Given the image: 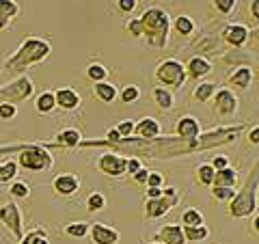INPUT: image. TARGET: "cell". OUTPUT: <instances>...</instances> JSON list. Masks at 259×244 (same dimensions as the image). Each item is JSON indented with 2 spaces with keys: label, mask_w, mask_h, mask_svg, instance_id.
Masks as SVG:
<instances>
[{
  "label": "cell",
  "mask_w": 259,
  "mask_h": 244,
  "mask_svg": "<svg viewBox=\"0 0 259 244\" xmlns=\"http://www.w3.org/2000/svg\"><path fill=\"white\" fill-rule=\"evenodd\" d=\"M80 141H82V134H80L76 128H67V130H63V132H59L54 145L56 147H78Z\"/></svg>",
  "instance_id": "ffe728a7"
},
{
  "label": "cell",
  "mask_w": 259,
  "mask_h": 244,
  "mask_svg": "<svg viewBox=\"0 0 259 244\" xmlns=\"http://www.w3.org/2000/svg\"><path fill=\"white\" fill-rule=\"evenodd\" d=\"M134 126H136V124H134L132 119H125V121H121V124L117 126V132L123 136V138H125V136H132V134H134Z\"/></svg>",
  "instance_id": "b9f144b4"
},
{
  "label": "cell",
  "mask_w": 259,
  "mask_h": 244,
  "mask_svg": "<svg viewBox=\"0 0 259 244\" xmlns=\"http://www.w3.org/2000/svg\"><path fill=\"white\" fill-rule=\"evenodd\" d=\"M89 229H91V225L84 223V221H78V223H69V225H65V233H67L69 238H84V235L89 233Z\"/></svg>",
  "instance_id": "83f0119b"
},
{
  "label": "cell",
  "mask_w": 259,
  "mask_h": 244,
  "mask_svg": "<svg viewBox=\"0 0 259 244\" xmlns=\"http://www.w3.org/2000/svg\"><path fill=\"white\" fill-rule=\"evenodd\" d=\"M50 56V44L46 39H37V37H28L18 50L13 52V56L5 61V67L13 71V74H22L26 71L30 65L41 63Z\"/></svg>",
  "instance_id": "6da1fadb"
},
{
  "label": "cell",
  "mask_w": 259,
  "mask_h": 244,
  "mask_svg": "<svg viewBox=\"0 0 259 244\" xmlns=\"http://www.w3.org/2000/svg\"><path fill=\"white\" fill-rule=\"evenodd\" d=\"M143 167V162H141V158H136V156H132V158H127V173L130 175H134L136 171H139Z\"/></svg>",
  "instance_id": "f6af8a7d"
},
{
  "label": "cell",
  "mask_w": 259,
  "mask_h": 244,
  "mask_svg": "<svg viewBox=\"0 0 259 244\" xmlns=\"http://www.w3.org/2000/svg\"><path fill=\"white\" fill-rule=\"evenodd\" d=\"M52 186H54V190L59 192L61 197H69V194H74L80 188V180L76 175H71V173H65V175H56Z\"/></svg>",
  "instance_id": "4fadbf2b"
},
{
  "label": "cell",
  "mask_w": 259,
  "mask_h": 244,
  "mask_svg": "<svg viewBox=\"0 0 259 244\" xmlns=\"http://www.w3.org/2000/svg\"><path fill=\"white\" fill-rule=\"evenodd\" d=\"M35 108L37 112H41V115H48V112H52L56 108V97L52 91H44L41 95L37 97V102H35Z\"/></svg>",
  "instance_id": "484cf974"
},
{
  "label": "cell",
  "mask_w": 259,
  "mask_h": 244,
  "mask_svg": "<svg viewBox=\"0 0 259 244\" xmlns=\"http://www.w3.org/2000/svg\"><path fill=\"white\" fill-rule=\"evenodd\" d=\"M35 91V87H32V80L28 76H22L18 80H13V83L0 87V104L7 102V104H20L24 100H28Z\"/></svg>",
  "instance_id": "8992f818"
},
{
  "label": "cell",
  "mask_w": 259,
  "mask_h": 244,
  "mask_svg": "<svg viewBox=\"0 0 259 244\" xmlns=\"http://www.w3.org/2000/svg\"><path fill=\"white\" fill-rule=\"evenodd\" d=\"M238 7V0H214V9L221 13V15H229L236 11Z\"/></svg>",
  "instance_id": "74e56055"
},
{
  "label": "cell",
  "mask_w": 259,
  "mask_h": 244,
  "mask_svg": "<svg viewBox=\"0 0 259 244\" xmlns=\"http://www.w3.org/2000/svg\"><path fill=\"white\" fill-rule=\"evenodd\" d=\"M216 93V85L214 83H201L197 89H194V100H199V102H209L214 97Z\"/></svg>",
  "instance_id": "4316f807"
},
{
  "label": "cell",
  "mask_w": 259,
  "mask_h": 244,
  "mask_svg": "<svg viewBox=\"0 0 259 244\" xmlns=\"http://www.w3.org/2000/svg\"><path fill=\"white\" fill-rule=\"evenodd\" d=\"M141 26H143V37H147V44L151 48H166L168 44V30H171V15L160 7H149L147 11L141 15Z\"/></svg>",
  "instance_id": "7a4b0ae2"
},
{
  "label": "cell",
  "mask_w": 259,
  "mask_h": 244,
  "mask_svg": "<svg viewBox=\"0 0 259 244\" xmlns=\"http://www.w3.org/2000/svg\"><path fill=\"white\" fill-rule=\"evenodd\" d=\"M184 235L188 242H203L209 235V229L205 225H184Z\"/></svg>",
  "instance_id": "d4e9b609"
},
{
  "label": "cell",
  "mask_w": 259,
  "mask_h": 244,
  "mask_svg": "<svg viewBox=\"0 0 259 244\" xmlns=\"http://www.w3.org/2000/svg\"><path fill=\"white\" fill-rule=\"evenodd\" d=\"M250 15L259 20V0H250Z\"/></svg>",
  "instance_id": "f907efd6"
},
{
  "label": "cell",
  "mask_w": 259,
  "mask_h": 244,
  "mask_svg": "<svg viewBox=\"0 0 259 244\" xmlns=\"http://www.w3.org/2000/svg\"><path fill=\"white\" fill-rule=\"evenodd\" d=\"M209 71H212V63H209L205 56H192V59L188 61V65H186V74H188L190 78H194V80L207 76Z\"/></svg>",
  "instance_id": "e0dca14e"
},
{
  "label": "cell",
  "mask_w": 259,
  "mask_h": 244,
  "mask_svg": "<svg viewBox=\"0 0 259 244\" xmlns=\"http://www.w3.org/2000/svg\"><path fill=\"white\" fill-rule=\"evenodd\" d=\"M89 233H91V240L95 244H117L119 242V231L115 227H108L104 223H93Z\"/></svg>",
  "instance_id": "30bf717a"
},
{
  "label": "cell",
  "mask_w": 259,
  "mask_h": 244,
  "mask_svg": "<svg viewBox=\"0 0 259 244\" xmlns=\"http://www.w3.org/2000/svg\"><path fill=\"white\" fill-rule=\"evenodd\" d=\"M250 83H253V69L250 67H238L233 74L229 76V85L236 87V89H248Z\"/></svg>",
  "instance_id": "d6986e66"
},
{
  "label": "cell",
  "mask_w": 259,
  "mask_h": 244,
  "mask_svg": "<svg viewBox=\"0 0 259 244\" xmlns=\"http://www.w3.org/2000/svg\"><path fill=\"white\" fill-rule=\"evenodd\" d=\"M186 78H188V74H186V65H182L177 59H166L156 67V80L166 89L184 87Z\"/></svg>",
  "instance_id": "277c9868"
},
{
  "label": "cell",
  "mask_w": 259,
  "mask_h": 244,
  "mask_svg": "<svg viewBox=\"0 0 259 244\" xmlns=\"http://www.w3.org/2000/svg\"><path fill=\"white\" fill-rule=\"evenodd\" d=\"M125 28H127V32L132 37H143V26H141V20L139 18H132L127 24H125Z\"/></svg>",
  "instance_id": "60d3db41"
},
{
  "label": "cell",
  "mask_w": 259,
  "mask_h": 244,
  "mask_svg": "<svg viewBox=\"0 0 259 244\" xmlns=\"http://www.w3.org/2000/svg\"><path fill=\"white\" fill-rule=\"evenodd\" d=\"M54 97H56V106L63 108V110H76L80 104H82L80 95L74 91V89H69V87L59 89V91L54 93Z\"/></svg>",
  "instance_id": "5bb4252c"
},
{
  "label": "cell",
  "mask_w": 259,
  "mask_h": 244,
  "mask_svg": "<svg viewBox=\"0 0 259 244\" xmlns=\"http://www.w3.org/2000/svg\"><path fill=\"white\" fill-rule=\"evenodd\" d=\"M158 238L162 240V244H188L182 225H164L158 231Z\"/></svg>",
  "instance_id": "2e32d148"
},
{
  "label": "cell",
  "mask_w": 259,
  "mask_h": 244,
  "mask_svg": "<svg viewBox=\"0 0 259 244\" xmlns=\"http://www.w3.org/2000/svg\"><path fill=\"white\" fill-rule=\"evenodd\" d=\"M212 194H214V199L216 201H231L233 199V194H236V188H229V186H212Z\"/></svg>",
  "instance_id": "d6a6232c"
},
{
  "label": "cell",
  "mask_w": 259,
  "mask_h": 244,
  "mask_svg": "<svg viewBox=\"0 0 259 244\" xmlns=\"http://www.w3.org/2000/svg\"><path fill=\"white\" fill-rule=\"evenodd\" d=\"M15 173H18V162H5V165H0V182H9L15 177Z\"/></svg>",
  "instance_id": "d590c367"
},
{
  "label": "cell",
  "mask_w": 259,
  "mask_h": 244,
  "mask_svg": "<svg viewBox=\"0 0 259 244\" xmlns=\"http://www.w3.org/2000/svg\"><path fill=\"white\" fill-rule=\"evenodd\" d=\"M87 76L93 80V83H102V80H106V76H108V69L104 67L102 63H91L87 67Z\"/></svg>",
  "instance_id": "4dcf8cb0"
},
{
  "label": "cell",
  "mask_w": 259,
  "mask_h": 244,
  "mask_svg": "<svg viewBox=\"0 0 259 244\" xmlns=\"http://www.w3.org/2000/svg\"><path fill=\"white\" fill-rule=\"evenodd\" d=\"M0 221L15 238L22 240V212L15 203H7V206L0 208Z\"/></svg>",
  "instance_id": "ba28073f"
},
{
  "label": "cell",
  "mask_w": 259,
  "mask_h": 244,
  "mask_svg": "<svg viewBox=\"0 0 259 244\" xmlns=\"http://www.w3.org/2000/svg\"><path fill=\"white\" fill-rule=\"evenodd\" d=\"M18 165L28 169V171H46V169L52 167V156H50V151H48L46 145L41 147V145L32 143V145H26V147L20 151Z\"/></svg>",
  "instance_id": "5b68a950"
},
{
  "label": "cell",
  "mask_w": 259,
  "mask_h": 244,
  "mask_svg": "<svg viewBox=\"0 0 259 244\" xmlns=\"http://www.w3.org/2000/svg\"><path fill=\"white\" fill-rule=\"evenodd\" d=\"M236 184H238V171L231 167H225L221 171H216L212 186H229V188H236Z\"/></svg>",
  "instance_id": "44dd1931"
},
{
  "label": "cell",
  "mask_w": 259,
  "mask_h": 244,
  "mask_svg": "<svg viewBox=\"0 0 259 244\" xmlns=\"http://www.w3.org/2000/svg\"><path fill=\"white\" fill-rule=\"evenodd\" d=\"M20 244H50L46 238V231L41 229H32L30 233H26V238H22Z\"/></svg>",
  "instance_id": "8d00e7d4"
},
{
  "label": "cell",
  "mask_w": 259,
  "mask_h": 244,
  "mask_svg": "<svg viewBox=\"0 0 259 244\" xmlns=\"http://www.w3.org/2000/svg\"><path fill=\"white\" fill-rule=\"evenodd\" d=\"M95 95H97V100L104 102V104H112L117 100V87L115 85H110L106 83V80H102V83H95Z\"/></svg>",
  "instance_id": "603a6c76"
},
{
  "label": "cell",
  "mask_w": 259,
  "mask_h": 244,
  "mask_svg": "<svg viewBox=\"0 0 259 244\" xmlns=\"http://www.w3.org/2000/svg\"><path fill=\"white\" fill-rule=\"evenodd\" d=\"M162 184H164L162 173H158V171H149V177H147V184L145 186H158V188H162Z\"/></svg>",
  "instance_id": "7bdbcfd3"
},
{
  "label": "cell",
  "mask_w": 259,
  "mask_h": 244,
  "mask_svg": "<svg viewBox=\"0 0 259 244\" xmlns=\"http://www.w3.org/2000/svg\"><path fill=\"white\" fill-rule=\"evenodd\" d=\"M214 175H216V169L212 165H199L197 167V180H199V184L212 186L214 184Z\"/></svg>",
  "instance_id": "f1b7e54d"
},
{
  "label": "cell",
  "mask_w": 259,
  "mask_h": 244,
  "mask_svg": "<svg viewBox=\"0 0 259 244\" xmlns=\"http://www.w3.org/2000/svg\"><path fill=\"white\" fill-rule=\"evenodd\" d=\"M182 223L184 225H203V214L199 212V210H194V208H188L186 212L182 214Z\"/></svg>",
  "instance_id": "e575fe53"
},
{
  "label": "cell",
  "mask_w": 259,
  "mask_h": 244,
  "mask_svg": "<svg viewBox=\"0 0 259 244\" xmlns=\"http://www.w3.org/2000/svg\"><path fill=\"white\" fill-rule=\"evenodd\" d=\"M119 97H121V102L123 104H134L141 97V89L136 85H127V87H123V91H121Z\"/></svg>",
  "instance_id": "836d02e7"
},
{
  "label": "cell",
  "mask_w": 259,
  "mask_h": 244,
  "mask_svg": "<svg viewBox=\"0 0 259 244\" xmlns=\"http://www.w3.org/2000/svg\"><path fill=\"white\" fill-rule=\"evenodd\" d=\"M153 244H162V242H153Z\"/></svg>",
  "instance_id": "db71d44e"
},
{
  "label": "cell",
  "mask_w": 259,
  "mask_h": 244,
  "mask_svg": "<svg viewBox=\"0 0 259 244\" xmlns=\"http://www.w3.org/2000/svg\"><path fill=\"white\" fill-rule=\"evenodd\" d=\"M212 167H214L216 171H221V169H225V167H229V160H227V156H214Z\"/></svg>",
  "instance_id": "7dc6e473"
},
{
  "label": "cell",
  "mask_w": 259,
  "mask_h": 244,
  "mask_svg": "<svg viewBox=\"0 0 259 244\" xmlns=\"http://www.w3.org/2000/svg\"><path fill=\"white\" fill-rule=\"evenodd\" d=\"M201 134V126H199V121L190 117V115H186L182 119H177V136L180 138H188V141H194Z\"/></svg>",
  "instance_id": "9a60e30c"
},
{
  "label": "cell",
  "mask_w": 259,
  "mask_h": 244,
  "mask_svg": "<svg viewBox=\"0 0 259 244\" xmlns=\"http://www.w3.org/2000/svg\"><path fill=\"white\" fill-rule=\"evenodd\" d=\"M20 7L15 0H0V28L9 26V22L18 15Z\"/></svg>",
  "instance_id": "cb8c5ba5"
},
{
  "label": "cell",
  "mask_w": 259,
  "mask_h": 244,
  "mask_svg": "<svg viewBox=\"0 0 259 244\" xmlns=\"http://www.w3.org/2000/svg\"><path fill=\"white\" fill-rule=\"evenodd\" d=\"M175 30L180 32V35H184V37H188V35H192L194 32V22H192V18L190 15H180V18H175Z\"/></svg>",
  "instance_id": "f546056e"
},
{
  "label": "cell",
  "mask_w": 259,
  "mask_h": 244,
  "mask_svg": "<svg viewBox=\"0 0 259 244\" xmlns=\"http://www.w3.org/2000/svg\"><path fill=\"white\" fill-rule=\"evenodd\" d=\"M250 37H257V39H259V28H255V30H250Z\"/></svg>",
  "instance_id": "f5cc1de1"
},
{
  "label": "cell",
  "mask_w": 259,
  "mask_h": 244,
  "mask_svg": "<svg viewBox=\"0 0 259 244\" xmlns=\"http://www.w3.org/2000/svg\"><path fill=\"white\" fill-rule=\"evenodd\" d=\"M175 199H168V197H158V199H147V208H145V214H147V218H160L171 212V208L175 206Z\"/></svg>",
  "instance_id": "7c38bea8"
},
{
  "label": "cell",
  "mask_w": 259,
  "mask_h": 244,
  "mask_svg": "<svg viewBox=\"0 0 259 244\" xmlns=\"http://www.w3.org/2000/svg\"><path fill=\"white\" fill-rule=\"evenodd\" d=\"M11 194L13 197H18V199H26L28 194H30V188H28V184H24V182H15L13 186H11Z\"/></svg>",
  "instance_id": "f35d334b"
},
{
  "label": "cell",
  "mask_w": 259,
  "mask_h": 244,
  "mask_svg": "<svg viewBox=\"0 0 259 244\" xmlns=\"http://www.w3.org/2000/svg\"><path fill=\"white\" fill-rule=\"evenodd\" d=\"M136 5H139V0H117L119 11H123V13H132L136 9Z\"/></svg>",
  "instance_id": "ee69618b"
},
{
  "label": "cell",
  "mask_w": 259,
  "mask_h": 244,
  "mask_svg": "<svg viewBox=\"0 0 259 244\" xmlns=\"http://www.w3.org/2000/svg\"><path fill=\"white\" fill-rule=\"evenodd\" d=\"M223 37H225V42L233 46V48H242L246 42H248V37H250V30L244 26V24H229L225 30H223Z\"/></svg>",
  "instance_id": "8fae6325"
},
{
  "label": "cell",
  "mask_w": 259,
  "mask_h": 244,
  "mask_svg": "<svg viewBox=\"0 0 259 244\" xmlns=\"http://www.w3.org/2000/svg\"><path fill=\"white\" fill-rule=\"evenodd\" d=\"M214 102H216V110L223 117H233L238 112V97L233 95L229 89H218L214 93Z\"/></svg>",
  "instance_id": "9c48e42d"
},
{
  "label": "cell",
  "mask_w": 259,
  "mask_h": 244,
  "mask_svg": "<svg viewBox=\"0 0 259 244\" xmlns=\"http://www.w3.org/2000/svg\"><path fill=\"white\" fill-rule=\"evenodd\" d=\"M248 141H250V145H259V126H255L248 132Z\"/></svg>",
  "instance_id": "681fc988"
},
{
  "label": "cell",
  "mask_w": 259,
  "mask_h": 244,
  "mask_svg": "<svg viewBox=\"0 0 259 244\" xmlns=\"http://www.w3.org/2000/svg\"><path fill=\"white\" fill-rule=\"evenodd\" d=\"M160 132H162L160 124H158V119H153V117H145L134 126V134L141 138H156V136H160Z\"/></svg>",
  "instance_id": "ac0fdd59"
},
{
  "label": "cell",
  "mask_w": 259,
  "mask_h": 244,
  "mask_svg": "<svg viewBox=\"0 0 259 244\" xmlns=\"http://www.w3.org/2000/svg\"><path fill=\"white\" fill-rule=\"evenodd\" d=\"M97 169H100L104 175L121 177L123 173H127V158H123V153H117V151L104 153V156H100V160H97Z\"/></svg>",
  "instance_id": "52a82bcc"
},
{
  "label": "cell",
  "mask_w": 259,
  "mask_h": 244,
  "mask_svg": "<svg viewBox=\"0 0 259 244\" xmlns=\"http://www.w3.org/2000/svg\"><path fill=\"white\" fill-rule=\"evenodd\" d=\"M132 177H134V182H136V184H147L149 171H147V169H145V167H141V169H139V171H136V173H134Z\"/></svg>",
  "instance_id": "bcb514c9"
},
{
  "label": "cell",
  "mask_w": 259,
  "mask_h": 244,
  "mask_svg": "<svg viewBox=\"0 0 259 244\" xmlns=\"http://www.w3.org/2000/svg\"><path fill=\"white\" fill-rule=\"evenodd\" d=\"M153 100H156V104L162 110H173L175 108V97L171 93V89H166V87L153 89Z\"/></svg>",
  "instance_id": "7402d4cb"
},
{
  "label": "cell",
  "mask_w": 259,
  "mask_h": 244,
  "mask_svg": "<svg viewBox=\"0 0 259 244\" xmlns=\"http://www.w3.org/2000/svg\"><path fill=\"white\" fill-rule=\"evenodd\" d=\"M257 192H259V160L250 169L242 190H236V194H233V199L229 203V214L233 218L250 216L257 208Z\"/></svg>",
  "instance_id": "3957f363"
},
{
  "label": "cell",
  "mask_w": 259,
  "mask_h": 244,
  "mask_svg": "<svg viewBox=\"0 0 259 244\" xmlns=\"http://www.w3.org/2000/svg\"><path fill=\"white\" fill-rule=\"evenodd\" d=\"M15 115H18V108H15V104H7V102L0 104V119L11 121Z\"/></svg>",
  "instance_id": "ab89813d"
},
{
  "label": "cell",
  "mask_w": 259,
  "mask_h": 244,
  "mask_svg": "<svg viewBox=\"0 0 259 244\" xmlns=\"http://www.w3.org/2000/svg\"><path fill=\"white\" fill-rule=\"evenodd\" d=\"M104 208H106V199H104L102 192L89 194V199H87V210L89 212H100V210H104Z\"/></svg>",
  "instance_id": "1f68e13d"
},
{
  "label": "cell",
  "mask_w": 259,
  "mask_h": 244,
  "mask_svg": "<svg viewBox=\"0 0 259 244\" xmlns=\"http://www.w3.org/2000/svg\"><path fill=\"white\" fill-rule=\"evenodd\" d=\"M164 194V188H158V186H147V199H158Z\"/></svg>",
  "instance_id": "c3c4849f"
},
{
  "label": "cell",
  "mask_w": 259,
  "mask_h": 244,
  "mask_svg": "<svg viewBox=\"0 0 259 244\" xmlns=\"http://www.w3.org/2000/svg\"><path fill=\"white\" fill-rule=\"evenodd\" d=\"M253 227H255V231L259 233V214L255 216V221H253Z\"/></svg>",
  "instance_id": "816d5d0a"
}]
</instances>
